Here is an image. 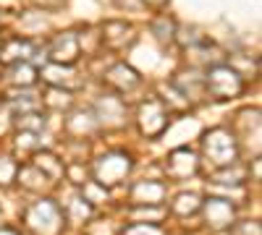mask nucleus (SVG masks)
<instances>
[{"label":"nucleus","mask_w":262,"mask_h":235,"mask_svg":"<svg viewBox=\"0 0 262 235\" xmlns=\"http://www.w3.org/2000/svg\"><path fill=\"white\" fill-rule=\"evenodd\" d=\"M13 81L16 84H32L34 81V71L29 66H18V68H13Z\"/></svg>","instance_id":"423d86ee"},{"label":"nucleus","mask_w":262,"mask_h":235,"mask_svg":"<svg viewBox=\"0 0 262 235\" xmlns=\"http://www.w3.org/2000/svg\"><path fill=\"white\" fill-rule=\"evenodd\" d=\"M207 89L217 99H228V97L242 92V79H238V73L231 71L228 66H215L207 73Z\"/></svg>","instance_id":"f257e3e1"},{"label":"nucleus","mask_w":262,"mask_h":235,"mask_svg":"<svg viewBox=\"0 0 262 235\" xmlns=\"http://www.w3.org/2000/svg\"><path fill=\"white\" fill-rule=\"evenodd\" d=\"M205 149H207V157L215 165H231V162H236V141H233L231 134L223 131V128H217V131L207 134Z\"/></svg>","instance_id":"f03ea898"},{"label":"nucleus","mask_w":262,"mask_h":235,"mask_svg":"<svg viewBox=\"0 0 262 235\" xmlns=\"http://www.w3.org/2000/svg\"><path fill=\"white\" fill-rule=\"evenodd\" d=\"M18 125H21V128H39V125H42V118H37V115H24V120H18Z\"/></svg>","instance_id":"0eeeda50"},{"label":"nucleus","mask_w":262,"mask_h":235,"mask_svg":"<svg viewBox=\"0 0 262 235\" xmlns=\"http://www.w3.org/2000/svg\"><path fill=\"white\" fill-rule=\"evenodd\" d=\"M76 53H79V45H76V37L74 34H63L58 42H55V50H53V58L60 63V60H66V63H71L74 58H76Z\"/></svg>","instance_id":"7ed1b4c3"},{"label":"nucleus","mask_w":262,"mask_h":235,"mask_svg":"<svg viewBox=\"0 0 262 235\" xmlns=\"http://www.w3.org/2000/svg\"><path fill=\"white\" fill-rule=\"evenodd\" d=\"M207 212H210V222H215V225H228L231 222V217H233V212H231V204H226L223 199H212L210 201V206H207Z\"/></svg>","instance_id":"20e7f679"},{"label":"nucleus","mask_w":262,"mask_h":235,"mask_svg":"<svg viewBox=\"0 0 262 235\" xmlns=\"http://www.w3.org/2000/svg\"><path fill=\"white\" fill-rule=\"evenodd\" d=\"M147 3H149V6H163L165 0H147Z\"/></svg>","instance_id":"6e6552de"},{"label":"nucleus","mask_w":262,"mask_h":235,"mask_svg":"<svg viewBox=\"0 0 262 235\" xmlns=\"http://www.w3.org/2000/svg\"><path fill=\"white\" fill-rule=\"evenodd\" d=\"M118 165H121V170H128V157H121V160H118ZM105 170H111V173H113V175H111V183H116V180L121 178V175L116 173V165H113V157H107V160L102 162V173H105Z\"/></svg>","instance_id":"39448f33"}]
</instances>
